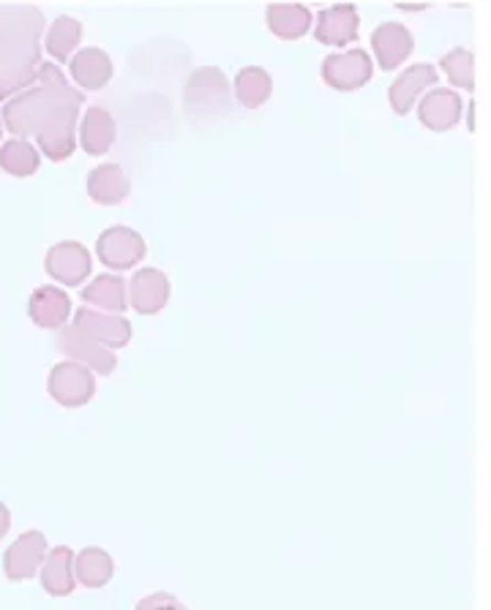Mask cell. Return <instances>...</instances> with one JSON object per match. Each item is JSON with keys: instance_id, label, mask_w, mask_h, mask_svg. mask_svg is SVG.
Segmentation results:
<instances>
[{"instance_id": "cell-1", "label": "cell", "mask_w": 491, "mask_h": 610, "mask_svg": "<svg viewBox=\"0 0 491 610\" xmlns=\"http://www.w3.org/2000/svg\"><path fill=\"white\" fill-rule=\"evenodd\" d=\"M85 93L77 90L61 66L42 63L36 83L6 101L0 120L14 139L36 137L39 153L50 161H66L77 148V124Z\"/></svg>"}, {"instance_id": "cell-2", "label": "cell", "mask_w": 491, "mask_h": 610, "mask_svg": "<svg viewBox=\"0 0 491 610\" xmlns=\"http://www.w3.org/2000/svg\"><path fill=\"white\" fill-rule=\"evenodd\" d=\"M44 11L28 3H0V101L36 83L42 66Z\"/></svg>"}, {"instance_id": "cell-3", "label": "cell", "mask_w": 491, "mask_h": 610, "mask_svg": "<svg viewBox=\"0 0 491 610\" xmlns=\"http://www.w3.org/2000/svg\"><path fill=\"white\" fill-rule=\"evenodd\" d=\"M230 79L224 77L222 68L200 66L189 77L186 90H183V107L189 109L194 124H211L222 118L230 109Z\"/></svg>"}, {"instance_id": "cell-4", "label": "cell", "mask_w": 491, "mask_h": 610, "mask_svg": "<svg viewBox=\"0 0 491 610\" xmlns=\"http://www.w3.org/2000/svg\"><path fill=\"white\" fill-rule=\"evenodd\" d=\"M148 254L146 237L124 224H113L98 232L96 257L109 272H126L140 265Z\"/></svg>"}, {"instance_id": "cell-5", "label": "cell", "mask_w": 491, "mask_h": 610, "mask_svg": "<svg viewBox=\"0 0 491 610\" xmlns=\"http://www.w3.org/2000/svg\"><path fill=\"white\" fill-rule=\"evenodd\" d=\"M47 393L55 404L66 406V409H79V406H88L94 400L96 376L83 365L72 363V360H61L50 368Z\"/></svg>"}, {"instance_id": "cell-6", "label": "cell", "mask_w": 491, "mask_h": 610, "mask_svg": "<svg viewBox=\"0 0 491 610\" xmlns=\"http://www.w3.org/2000/svg\"><path fill=\"white\" fill-rule=\"evenodd\" d=\"M374 77V61L361 46H350V50H337L322 61V79L328 87L339 93L357 90Z\"/></svg>"}, {"instance_id": "cell-7", "label": "cell", "mask_w": 491, "mask_h": 610, "mask_svg": "<svg viewBox=\"0 0 491 610\" xmlns=\"http://www.w3.org/2000/svg\"><path fill=\"white\" fill-rule=\"evenodd\" d=\"M57 349L63 352V357L72 360V363L88 368L94 376H109L118 365V354L104 344H98L96 339H90L88 333H83L74 324H66L57 335Z\"/></svg>"}, {"instance_id": "cell-8", "label": "cell", "mask_w": 491, "mask_h": 610, "mask_svg": "<svg viewBox=\"0 0 491 610\" xmlns=\"http://www.w3.org/2000/svg\"><path fill=\"white\" fill-rule=\"evenodd\" d=\"M44 270H47V276L55 283H63V287H77V283H85L90 278L94 257H90V252L83 246V243L61 240L47 248Z\"/></svg>"}, {"instance_id": "cell-9", "label": "cell", "mask_w": 491, "mask_h": 610, "mask_svg": "<svg viewBox=\"0 0 491 610\" xmlns=\"http://www.w3.org/2000/svg\"><path fill=\"white\" fill-rule=\"evenodd\" d=\"M126 295H129V306L140 317H156L170 303V276L159 270V267H142V270L131 276V281H126Z\"/></svg>"}, {"instance_id": "cell-10", "label": "cell", "mask_w": 491, "mask_h": 610, "mask_svg": "<svg viewBox=\"0 0 491 610\" xmlns=\"http://www.w3.org/2000/svg\"><path fill=\"white\" fill-rule=\"evenodd\" d=\"M437 83H440V72H437L435 63H413L388 87L391 109L396 115L413 113L420 96L437 87Z\"/></svg>"}, {"instance_id": "cell-11", "label": "cell", "mask_w": 491, "mask_h": 610, "mask_svg": "<svg viewBox=\"0 0 491 610\" xmlns=\"http://www.w3.org/2000/svg\"><path fill=\"white\" fill-rule=\"evenodd\" d=\"M50 543L44 532L31 528L22 532L3 554V575L9 580H31L42 569L44 556H47Z\"/></svg>"}, {"instance_id": "cell-12", "label": "cell", "mask_w": 491, "mask_h": 610, "mask_svg": "<svg viewBox=\"0 0 491 610\" xmlns=\"http://www.w3.org/2000/svg\"><path fill=\"white\" fill-rule=\"evenodd\" d=\"M314 39L325 46H342L352 44L357 39V31H361V11H357L355 3H333L325 6V9L317 14L314 25Z\"/></svg>"}, {"instance_id": "cell-13", "label": "cell", "mask_w": 491, "mask_h": 610, "mask_svg": "<svg viewBox=\"0 0 491 610\" xmlns=\"http://www.w3.org/2000/svg\"><path fill=\"white\" fill-rule=\"evenodd\" d=\"M72 324L83 330V333H88L90 339H96L98 344L113 349V352H118V349H124L131 341V322L124 313H104L83 306L72 317Z\"/></svg>"}, {"instance_id": "cell-14", "label": "cell", "mask_w": 491, "mask_h": 610, "mask_svg": "<svg viewBox=\"0 0 491 610\" xmlns=\"http://www.w3.org/2000/svg\"><path fill=\"white\" fill-rule=\"evenodd\" d=\"M418 107V120L429 131H450L459 126L461 115H465V101H461L459 90L453 87H431L429 93L420 96Z\"/></svg>"}, {"instance_id": "cell-15", "label": "cell", "mask_w": 491, "mask_h": 610, "mask_svg": "<svg viewBox=\"0 0 491 610\" xmlns=\"http://www.w3.org/2000/svg\"><path fill=\"white\" fill-rule=\"evenodd\" d=\"M28 317L42 330H63L74 317L72 298L63 287L44 283V287L33 289L31 300H28Z\"/></svg>"}, {"instance_id": "cell-16", "label": "cell", "mask_w": 491, "mask_h": 610, "mask_svg": "<svg viewBox=\"0 0 491 610\" xmlns=\"http://www.w3.org/2000/svg\"><path fill=\"white\" fill-rule=\"evenodd\" d=\"M415 50V36L402 22H383L372 31L374 61L383 72H396Z\"/></svg>"}, {"instance_id": "cell-17", "label": "cell", "mask_w": 491, "mask_h": 610, "mask_svg": "<svg viewBox=\"0 0 491 610\" xmlns=\"http://www.w3.org/2000/svg\"><path fill=\"white\" fill-rule=\"evenodd\" d=\"M77 137H79V148L85 150L88 156H107L113 150V145L118 142V124H115L113 113L107 107H94L85 109L79 115L77 124Z\"/></svg>"}, {"instance_id": "cell-18", "label": "cell", "mask_w": 491, "mask_h": 610, "mask_svg": "<svg viewBox=\"0 0 491 610\" xmlns=\"http://www.w3.org/2000/svg\"><path fill=\"white\" fill-rule=\"evenodd\" d=\"M113 57L104 50H98V46H79L72 61H68V77H72L68 83L88 93L102 90L113 79Z\"/></svg>"}, {"instance_id": "cell-19", "label": "cell", "mask_w": 491, "mask_h": 610, "mask_svg": "<svg viewBox=\"0 0 491 610\" xmlns=\"http://www.w3.org/2000/svg\"><path fill=\"white\" fill-rule=\"evenodd\" d=\"M85 189H88V196L102 207H115L124 205L131 194V180L129 174L120 164H98L88 172V180H85Z\"/></svg>"}, {"instance_id": "cell-20", "label": "cell", "mask_w": 491, "mask_h": 610, "mask_svg": "<svg viewBox=\"0 0 491 610\" xmlns=\"http://www.w3.org/2000/svg\"><path fill=\"white\" fill-rule=\"evenodd\" d=\"M265 25L274 36L295 42L303 39L314 25V14L306 3H270L265 6Z\"/></svg>"}, {"instance_id": "cell-21", "label": "cell", "mask_w": 491, "mask_h": 610, "mask_svg": "<svg viewBox=\"0 0 491 610\" xmlns=\"http://www.w3.org/2000/svg\"><path fill=\"white\" fill-rule=\"evenodd\" d=\"M42 589L50 597H68L77 589V578H74V550L68 545H55L44 556L42 569Z\"/></svg>"}, {"instance_id": "cell-22", "label": "cell", "mask_w": 491, "mask_h": 610, "mask_svg": "<svg viewBox=\"0 0 491 610\" xmlns=\"http://www.w3.org/2000/svg\"><path fill=\"white\" fill-rule=\"evenodd\" d=\"M83 300L88 308L104 313H124L129 308L126 281L120 272H102L83 287Z\"/></svg>"}, {"instance_id": "cell-23", "label": "cell", "mask_w": 491, "mask_h": 610, "mask_svg": "<svg viewBox=\"0 0 491 610\" xmlns=\"http://www.w3.org/2000/svg\"><path fill=\"white\" fill-rule=\"evenodd\" d=\"M79 42H83V22L77 17L61 14L44 31L42 50H47L52 63H68L79 50Z\"/></svg>"}, {"instance_id": "cell-24", "label": "cell", "mask_w": 491, "mask_h": 610, "mask_svg": "<svg viewBox=\"0 0 491 610\" xmlns=\"http://www.w3.org/2000/svg\"><path fill=\"white\" fill-rule=\"evenodd\" d=\"M233 96L244 109H259L274 96V77L263 66L238 68L233 79Z\"/></svg>"}, {"instance_id": "cell-25", "label": "cell", "mask_w": 491, "mask_h": 610, "mask_svg": "<svg viewBox=\"0 0 491 610\" xmlns=\"http://www.w3.org/2000/svg\"><path fill=\"white\" fill-rule=\"evenodd\" d=\"M115 575V559L109 550L88 545L79 554H74V578L83 584L85 589H104Z\"/></svg>"}, {"instance_id": "cell-26", "label": "cell", "mask_w": 491, "mask_h": 610, "mask_svg": "<svg viewBox=\"0 0 491 610\" xmlns=\"http://www.w3.org/2000/svg\"><path fill=\"white\" fill-rule=\"evenodd\" d=\"M42 167V153L28 139H9L0 145V170L11 178H31Z\"/></svg>"}, {"instance_id": "cell-27", "label": "cell", "mask_w": 491, "mask_h": 610, "mask_svg": "<svg viewBox=\"0 0 491 610\" xmlns=\"http://www.w3.org/2000/svg\"><path fill=\"white\" fill-rule=\"evenodd\" d=\"M440 72L453 85V90H476V55L467 46H453L440 57Z\"/></svg>"}, {"instance_id": "cell-28", "label": "cell", "mask_w": 491, "mask_h": 610, "mask_svg": "<svg viewBox=\"0 0 491 610\" xmlns=\"http://www.w3.org/2000/svg\"><path fill=\"white\" fill-rule=\"evenodd\" d=\"M135 610H189V608L183 606L175 595H170V591H153V595L142 597V600L135 606Z\"/></svg>"}, {"instance_id": "cell-29", "label": "cell", "mask_w": 491, "mask_h": 610, "mask_svg": "<svg viewBox=\"0 0 491 610\" xmlns=\"http://www.w3.org/2000/svg\"><path fill=\"white\" fill-rule=\"evenodd\" d=\"M9 526H11V513H9V507H6V504L0 502V539L6 537Z\"/></svg>"}, {"instance_id": "cell-30", "label": "cell", "mask_w": 491, "mask_h": 610, "mask_svg": "<svg viewBox=\"0 0 491 610\" xmlns=\"http://www.w3.org/2000/svg\"><path fill=\"white\" fill-rule=\"evenodd\" d=\"M0 137H3V120H0Z\"/></svg>"}]
</instances>
